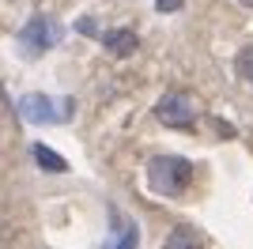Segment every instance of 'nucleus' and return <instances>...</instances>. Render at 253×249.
Listing matches in <instances>:
<instances>
[{"label": "nucleus", "instance_id": "1", "mask_svg": "<svg viewBox=\"0 0 253 249\" xmlns=\"http://www.w3.org/2000/svg\"><path fill=\"white\" fill-rule=\"evenodd\" d=\"M189 177H193V166H189V159H181V155H159L148 163V181L163 197H181L185 185H189Z\"/></svg>", "mask_w": 253, "mask_h": 249}, {"label": "nucleus", "instance_id": "2", "mask_svg": "<svg viewBox=\"0 0 253 249\" xmlns=\"http://www.w3.org/2000/svg\"><path fill=\"white\" fill-rule=\"evenodd\" d=\"M155 117L167 124V128H189V124L197 121V110H193V98L185 91H170V94L159 98Z\"/></svg>", "mask_w": 253, "mask_h": 249}, {"label": "nucleus", "instance_id": "3", "mask_svg": "<svg viewBox=\"0 0 253 249\" xmlns=\"http://www.w3.org/2000/svg\"><path fill=\"white\" fill-rule=\"evenodd\" d=\"M53 42H57V27H53L45 15H34V19L19 31V45H23V53H27V57H38V53H45Z\"/></svg>", "mask_w": 253, "mask_h": 249}, {"label": "nucleus", "instance_id": "4", "mask_svg": "<svg viewBox=\"0 0 253 249\" xmlns=\"http://www.w3.org/2000/svg\"><path fill=\"white\" fill-rule=\"evenodd\" d=\"M19 110H23L27 121H57V117H64V114L53 110V102L45 98V94H27V98L19 102Z\"/></svg>", "mask_w": 253, "mask_h": 249}, {"label": "nucleus", "instance_id": "5", "mask_svg": "<svg viewBox=\"0 0 253 249\" xmlns=\"http://www.w3.org/2000/svg\"><path fill=\"white\" fill-rule=\"evenodd\" d=\"M102 45L110 53H114V57H128V53H136V34L132 31H125V27H117V31H106L102 34Z\"/></svg>", "mask_w": 253, "mask_h": 249}, {"label": "nucleus", "instance_id": "6", "mask_svg": "<svg viewBox=\"0 0 253 249\" xmlns=\"http://www.w3.org/2000/svg\"><path fill=\"white\" fill-rule=\"evenodd\" d=\"M204 242H201V234L193 227H174L167 234V242H163V249H201Z\"/></svg>", "mask_w": 253, "mask_h": 249}, {"label": "nucleus", "instance_id": "7", "mask_svg": "<svg viewBox=\"0 0 253 249\" xmlns=\"http://www.w3.org/2000/svg\"><path fill=\"white\" fill-rule=\"evenodd\" d=\"M34 159H38V166H45V170H53V174H61V170H68V163H64L53 147L45 144H34Z\"/></svg>", "mask_w": 253, "mask_h": 249}, {"label": "nucleus", "instance_id": "8", "mask_svg": "<svg viewBox=\"0 0 253 249\" xmlns=\"http://www.w3.org/2000/svg\"><path fill=\"white\" fill-rule=\"evenodd\" d=\"M234 68H238V80H242V83H250V87H253V45H246V49L238 53Z\"/></svg>", "mask_w": 253, "mask_h": 249}, {"label": "nucleus", "instance_id": "9", "mask_svg": "<svg viewBox=\"0 0 253 249\" xmlns=\"http://www.w3.org/2000/svg\"><path fill=\"white\" fill-rule=\"evenodd\" d=\"M136 242H140V230H136V227H128V230H125V234H121V238H117L110 249H136Z\"/></svg>", "mask_w": 253, "mask_h": 249}, {"label": "nucleus", "instance_id": "10", "mask_svg": "<svg viewBox=\"0 0 253 249\" xmlns=\"http://www.w3.org/2000/svg\"><path fill=\"white\" fill-rule=\"evenodd\" d=\"M155 8H159V11H178L181 0H155Z\"/></svg>", "mask_w": 253, "mask_h": 249}, {"label": "nucleus", "instance_id": "11", "mask_svg": "<svg viewBox=\"0 0 253 249\" xmlns=\"http://www.w3.org/2000/svg\"><path fill=\"white\" fill-rule=\"evenodd\" d=\"M238 4H246V8H253V0H238Z\"/></svg>", "mask_w": 253, "mask_h": 249}]
</instances>
